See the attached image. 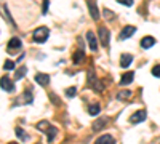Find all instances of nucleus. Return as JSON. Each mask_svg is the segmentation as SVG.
I'll return each mask as SVG.
<instances>
[{"instance_id": "ddd939ff", "label": "nucleus", "mask_w": 160, "mask_h": 144, "mask_svg": "<svg viewBox=\"0 0 160 144\" xmlns=\"http://www.w3.org/2000/svg\"><path fill=\"white\" fill-rule=\"evenodd\" d=\"M133 62V56L131 55H128V53H125V55H122L120 56V66H122L123 69H127L130 64Z\"/></svg>"}, {"instance_id": "393cba45", "label": "nucleus", "mask_w": 160, "mask_h": 144, "mask_svg": "<svg viewBox=\"0 0 160 144\" xmlns=\"http://www.w3.org/2000/svg\"><path fill=\"white\" fill-rule=\"evenodd\" d=\"M75 93H77V88H75V87H71V88L66 90V95H68L69 98H74V96H75Z\"/></svg>"}, {"instance_id": "5701e85b", "label": "nucleus", "mask_w": 160, "mask_h": 144, "mask_svg": "<svg viewBox=\"0 0 160 144\" xmlns=\"http://www.w3.org/2000/svg\"><path fill=\"white\" fill-rule=\"evenodd\" d=\"M16 135H18L21 139H24V141H28V139H29V136L26 135V133H24V130H22V128H19V127L16 128Z\"/></svg>"}, {"instance_id": "f03ea898", "label": "nucleus", "mask_w": 160, "mask_h": 144, "mask_svg": "<svg viewBox=\"0 0 160 144\" xmlns=\"http://www.w3.org/2000/svg\"><path fill=\"white\" fill-rule=\"evenodd\" d=\"M32 99H34V96H32V93L29 90H26L24 93L15 101V106H22V104H31L32 102Z\"/></svg>"}, {"instance_id": "20e7f679", "label": "nucleus", "mask_w": 160, "mask_h": 144, "mask_svg": "<svg viewBox=\"0 0 160 144\" xmlns=\"http://www.w3.org/2000/svg\"><path fill=\"white\" fill-rule=\"evenodd\" d=\"M135 32H136L135 26H125L122 29V32H120V35H118V40H127V38H130Z\"/></svg>"}, {"instance_id": "cd10ccee", "label": "nucleus", "mask_w": 160, "mask_h": 144, "mask_svg": "<svg viewBox=\"0 0 160 144\" xmlns=\"http://www.w3.org/2000/svg\"><path fill=\"white\" fill-rule=\"evenodd\" d=\"M48 3H50V0H43V8H42L43 15H47V13H48Z\"/></svg>"}, {"instance_id": "0eeeda50", "label": "nucleus", "mask_w": 160, "mask_h": 144, "mask_svg": "<svg viewBox=\"0 0 160 144\" xmlns=\"http://www.w3.org/2000/svg\"><path fill=\"white\" fill-rule=\"evenodd\" d=\"M146 115H148V114H146V111H136L135 114H133L131 117H130V122L131 123H141L144 119H146Z\"/></svg>"}, {"instance_id": "2eb2a0df", "label": "nucleus", "mask_w": 160, "mask_h": 144, "mask_svg": "<svg viewBox=\"0 0 160 144\" xmlns=\"http://www.w3.org/2000/svg\"><path fill=\"white\" fill-rule=\"evenodd\" d=\"M133 78H135V74L133 72H125L122 75V78H120V85H128L133 82Z\"/></svg>"}, {"instance_id": "bb28decb", "label": "nucleus", "mask_w": 160, "mask_h": 144, "mask_svg": "<svg viewBox=\"0 0 160 144\" xmlns=\"http://www.w3.org/2000/svg\"><path fill=\"white\" fill-rule=\"evenodd\" d=\"M152 75L160 78V64H157V66H154V67H152Z\"/></svg>"}, {"instance_id": "f8f14e48", "label": "nucleus", "mask_w": 160, "mask_h": 144, "mask_svg": "<svg viewBox=\"0 0 160 144\" xmlns=\"http://www.w3.org/2000/svg\"><path fill=\"white\" fill-rule=\"evenodd\" d=\"M95 144H115V139H114L112 135H102L96 139Z\"/></svg>"}, {"instance_id": "c85d7f7f", "label": "nucleus", "mask_w": 160, "mask_h": 144, "mask_svg": "<svg viewBox=\"0 0 160 144\" xmlns=\"http://www.w3.org/2000/svg\"><path fill=\"white\" fill-rule=\"evenodd\" d=\"M118 3H122V5H127V7H131L133 5V0H117Z\"/></svg>"}, {"instance_id": "7ed1b4c3", "label": "nucleus", "mask_w": 160, "mask_h": 144, "mask_svg": "<svg viewBox=\"0 0 160 144\" xmlns=\"http://www.w3.org/2000/svg\"><path fill=\"white\" fill-rule=\"evenodd\" d=\"M98 35H99V42L102 47H109V40H111V37H109V31L104 27V26H101V27L98 29Z\"/></svg>"}, {"instance_id": "a211bd4d", "label": "nucleus", "mask_w": 160, "mask_h": 144, "mask_svg": "<svg viewBox=\"0 0 160 144\" xmlns=\"http://www.w3.org/2000/svg\"><path fill=\"white\" fill-rule=\"evenodd\" d=\"M85 59V53H83V51H75V53H74V56H72V61H74V64H80V62H82Z\"/></svg>"}, {"instance_id": "4468645a", "label": "nucleus", "mask_w": 160, "mask_h": 144, "mask_svg": "<svg viewBox=\"0 0 160 144\" xmlns=\"http://www.w3.org/2000/svg\"><path fill=\"white\" fill-rule=\"evenodd\" d=\"M21 47V40L18 37H13V38H10V42H8V50L10 51H15V50H18Z\"/></svg>"}, {"instance_id": "473e14b6", "label": "nucleus", "mask_w": 160, "mask_h": 144, "mask_svg": "<svg viewBox=\"0 0 160 144\" xmlns=\"http://www.w3.org/2000/svg\"><path fill=\"white\" fill-rule=\"evenodd\" d=\"M37 144H40V142H37Z\"/></svg>"}, {"instance_id": "aec40b11", "label": "nucleus", "mask_w": 160, "mask_h": 144, "mask_svg": "<svg viewBox=\"0 0 160 144\" xmlns=\"http://www.w3.org/2000/svg\"><path fill=\"white\" fill-rule=\"evenodd\" d=\"M99 111H101V106H99L98 102H96V104H91V106L88 107V114H90V115H93V117L98 115V114H99Z\"/></svg>"}, {"instance_id": "39448f33", "label": "nucleus", "mask_w": 160, "mask_h": 144, "mask_svg": "<svg viewBox=\"0 0 160 144\" xmlns=\"http://www.w3.org/2000/svg\"><path fill=\"white\" fill-rule=\"evenodd\" d=\"M87 5H88V10H90V15H91V18L96 21V19L99 18V10H98L96 2H95V0H88Z\"/></svg>"}, {"instance_id": "1a4fd4ad", "label": "nucleus", "mask_w": 160, "mask_h": 144, "mask_svg": "<svg viewBox=\"0 0 160 144\" xmlns=\"http://www.w3.org/2000/svg\"><path fill=\"white\" fill-rule=\"evenodd\" d=\"M108 122H109V117H101V119H98L95 123H93V130H95V132H99V130H102L106 125H108Z\"/></svg>"}, {"instance_id": "b1692460", "label": "nucleus", "mask_w": 160, "mask_h": 144, "mask_svg": "<svg viewBox=\"0 0 160 144\" xmlns=\"http://www.w3.org/2000/svg\"><path fill=\"white\" fill-rule=\"evenodd\" d=\"M3 69L5 71H13V69H15V62H13V61H5Z\"/></svg>"}, {"instance_id": "412c9836", "label": "nucleus", "mask_w": 160, "mask_h": 144, "mask_svg": "<svg viewBox=\"0 0 160 144\" xmlns=\"http://www.w3.org/2000/svg\"><path fill=\"white\" fill-rule=\"evenodd\" d=\"M50 128H51V125H50V122H47V120H42V122L37 123V130H40V132H48Z\"/></svg>"}, {"instance_id": "9b49d317", "label": "nucleus", "mask_w": 160, "mask_h": 144, "mask_svg": "<svg viewBox=\"0 0 160 144\" xmlns=\"http://www.w3.org/2000/svg\"><path fill=\"white\" fill-rule=\"evenodd\" d=\"M35 82L42 87H47L50 83V75L48 74H37L35 75Z\"/></svg>"}, {"instance_id": "6ab92c4d", "label": "nucleus", "mask_w": 160, "mask_h": 144, "mask_svg": "<svg viewBox=\"0 0 160 144\" xmlns=\"http://www.w3.org/2000/svg\"><path fill=\"white\" fill-rule=\"evenodd\" d=\"M91 88L95 90V91H104V88H106V85H104V80H95L93 82V85H91Z\"/></svg>"}, {"instance_id": "6e6552de", "label": "nucleus", "mask_w": 160, "mask_h": 144, "mask_svg": "<svg viewBox=\"0 0 160 144\" xmlns=\"http://www.w3.org/2000/svg\"><path fill=\"white\" fill-rule=\"evenodd\" d=\"M87 40H88L90 48H91L93 51H96V48H98V40H96V37H95V32L88 31V32H87Z\"/></svg>"}, {"instance_id": "423d86ee", "label": "nucleus", "mask_w": 160, "mask_h": 144, "mask_svg": "<svg viewBox=\"0 0 160 144\" xmlns=\"http://www.w3.org/2000/svg\"><path fill=\"white\" fill-rule=\"evenodd\" d=\"M2 90L7 91V93H13V91H15V85H13V82L10 80L7 75L2 77Z\"/></svg>"}, {"instance_id": "7c9ffc66", "label": "nucleus", "mask_w": 160, "mask_h": 144, "mask_svg": "<svg viewBox=\"0 0 160 144\" xmlns=\"http://www.w3.org/2000/svg\"><path fill=\"white\" fill-rule=\"evenodd\" d=\"M104 18H114V13L112 11H109V10H104Z\"/></svg>"}, {"instance_id": "2f4dec72", "label": "nucleus", "mask_w": 160, "mask_h": 144, "mask_svg": "<svg viewBox=\"0 0 160 144\" xmlns=\"http://www.w3.org/2000/svg\"><path fill=\"white\" fill-rule=\"evenodd\" d=\"M8 144H18V142H8Z\"/></svg>"}, {"instance_id": "c756f323", "label": "nucleus", "mask_w": 160, "mask_h": 144, "mask_svg": "<svg viewBox=\"0 0 160 144\" xmlns=\"http://www.w3.org/2000/svg\"><path fill=\"white\" fill-rule=\"evenodd\" d=\"M50 98H51V102H53V104H59V99L56 98L55 93H50Z\"/></svg>"}, {"instance_id": "f257e3e1", "label": "nucleus", "mask_w": 160, "mask_h": 144, "mask_svg": "<svg viewBox=\"0 0 160 144\" xmlns=\"http://www.w3.org/2000/svg\"><path fill=\"white\" fill-rule=\"evenodd\" d=\"M48 35H50V29L45 27V26H42V27H37L34 31L32 38H34V42H37V43H43L48 38Z\"/></svg>"}, {"instance_id": "9d476101", "label": "nucleus", "mask_w": 160, "mask_h": 144, "mask_svg": "<svg viewBox=\"0 0 160 144\" xmlns=\"http://www.w3.org/2000/svg\"><path fill=\"white\" fill-rule=\"evenodd\" d=\"M154 45H155V38H154V37L148 35V37H142V38H141V47H142L144 50H148V48H151V47H154Z\"/></svg>"}, {"instance_id": "4be33fe9", "label": "nucleus", "mask_w": 160, "mask_h": 144, "mask_svg": "<svg viewBox=\"0 0 160 144\" xmlns=\"http://www.w3.org/2000/svg\"><path fill=\"white\" fill-rule=\"evenodd\" d=\"M26 72H28V69H26L24 66H22V67H19V69L16 71V74H15V78H16V80H21V78L26 75Z\"/></svg>"}, {"instance_id": "dca6fc26", "label": "nucleus", "mask_w": 160, "mask_h": 144, "mask_svg": "<svg viewBox=\"0 0 160 144\" xmlns=\"http://www.w3.org/2000/svg\"><path fill=\"white\" fill-rule=\"evenodd\" d=\"M130 98H131V91L130 90H122V91L117 93V99L118 101H128Z\"/></svg>"}, {"instance_id": "a878e982", "label": "nucleus", "mask_w": 160, "mask_h": 144, "mask_svg": "<svg viewBox=\"0 0 160 144\" xmlns=\"http://www.w3.org/2000/svg\"><path fill=\"white\" fill-rule=\"evenodd\" d=\"M3 13H5V16L8 18V22H10V24H13V26H15V21H13V18H11V16L8 15V7H7V5H3Z\"/></svg>"}, {"instance_id": "f3484780", "label": "nucleus", "mask_w": 160, "mask_h": 144, "mask_svg": "<svg viewBox=\"0 0 160 144\" xmlns=\"http://www.w3.org/2000/svg\"><path fill=\"white\" fill-rule=\"evenodd\" d=\"M56 135H58V128H56V127H51L48 132H47V139H48V142H55Z\"/></svg>"}]
</instances>
